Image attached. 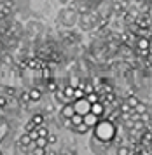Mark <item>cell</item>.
Masks as SVG:
<instances>
[{"label": "cell", "mask_w": 152, "mask_h": 155, "mask_svg": "<svg viewBox=\"0 0 152 155\" xmlns=\"http://www.w3.org/2000/svg\"><path fill=\"white\" fill-rule=\"evenodd\" d=\"M96 136L102 141L114 140V136H116V127L112 126L110 120H105L102 124H96Z\"/></svg>", "instance_id": "1"}, {"label": "cell", "mask_w": 152, "mask_h": 155, "mask_svg": "<svg viewBox=\"0 0 152 155\" xmlns=\"http://www.w3.org/2000/svg\"><path fill=\"white\" fill-rule=\"evenodd\" d=\"M77 18H79V14L70 7L61 9V12H60V23H63L65 26H74L77 23Z\"/></svg>", "instance_id": "2"}, {"label": "cell", "mask_w": 152, "mask_h": 155, "mask_svg": "<svg viewBox=\"0 0 152 155\" xmlns=\"http://www.w3.org/2000/svg\"><path fill=\"white\" fill-rule=\"evenodd\" d=\"M70 9H74L77 14H88L93 7H91V4L88 0H74L70 4Z\"/></svg>", "instance_id": "3"}, {"label": "cell", "mask_w": 152, "mask_h": 155, "mask_svg": "<svg viewBox=\"0 0 152 155\" xmlns=\"http://www.w3.org/2000/svg\"><path fill=\"white\" fill-rule=\"evenodd\" d=\"M74 110H75V113H79V115H86V113H89L91 110V103L88 101L86 98H81V99H75V105H74Z\"/></svg>", "instance_id": "4"}, {"label": "cell", "mask_w": 152, "mask_h": 155, "mask_svg": "<svg viewBox=\"0 0 152 155\" xmlns=\"http://www.w3.org/2000/svg\"><path fill=\"white\" fill-rule=\"evenodd\" d=\"M77 23H79L81 30H84V31H89V30L95 28V25H93V19H91L89 12H88V14H79V18H77Z\"/></svg>", "instance_id": "5"}, {"label": "cell", "mask_w": 152, "mask_h": 155, "mask_svg": "<svg viewBox=\"0 0 152 155\" xmlns=\"http://www.w3.org/2000/svg\"><path fill=\"white\" fill-rule=\"evenodd\" d=\"M98 120H100V117H96V115H93V113H86L84 115V124L88 127H93V126H96L98 124Z\"/></svg>", "instance_id": "6"}, {"label": "cell", "mask_w": 152, "mask_h": 155, "mask_svg": "<svg viewBox=\"0 0 152 155\" xmlns=\"http://www.w3.org/2000/svg\"><path fill=\"white\" fill-rule=\"evenodd\" d=\"M93 115H96V117H102L103 115V112H105V106L100 103V101H96V103H93L91 105V110H89Z\"/></svg>", "instance_id": "7"}, {"label": "cell", "mask_w": 152, "mask_h": 155, "mask_svg": "<svg viewBox=\"0 0 152 155\" xmlns=\"http://www.w3.org/2000/svg\"><path fill=\"white\" fill-rule=\"evenodd\" d=\"M74 113H75L74 105H70V103L63 105V110H61V117H63V119H72V115H74Z\"/></svg>", "instance_id": "8"}, {"label": "cell", "mask_w": 152, "mask_h": 155, "mask_svg": "<svg viewBox=\"0 0 152 155\" xmlns=\"http://www.w3.org/2000/svg\"><path fill=\"white\" fill-rule=\"evenodd\" d=\"M149 38L147 37H140L136 40V51H149Z\"/></svg>", "instance_id": "9"}, {"label": "cell", "mask_w": 152, "mask_h": 155, "mask_svg": "<svg viewBox=\"0 0 152 155\" xmlns=\"http://www.w3.org/2000/svg\"><path fill=\"white\" fill-rule=\"evenodd\" d=\"M126 105L130 106V108H135V106L138 105L140 103V99L136 98V96H135V94H131V96H126V101H124Z\"/></svg>", "instance_id": "10"}, {"label": "cell", "mask_w": 152, "mask_h": 155, "mask_svg": "<svg viewBox=\"0 0 152 155\" xmlns=\"http://www.w3.org/2000/svg\"><path fill=\"white\" fill-rule=\"evenodd\" d=\"M54 98H56V101H60V103H65V105H67V103L70 101V99L67 98L65 94H63V91H60V89H56V91H54Z\"/></svg>", "instance_id": "11"}, {"label": "cell", "mask_w": 152, "mask_h": 155, "mask_svg": "<svg viewBox=\"0 0 152 155\" xmlns=\"http://www.w3.org/2000/svg\"><path fill=\"white\" fill-rule=\"evenodd\" d=\"M35 143V147H39V148H46L47 147V136H39L37 140L33 141Z\"/></svg>", "instance_id": "12"}, {"label": "cell", "mask_w": 152, "mask_h": 155, "mask_svg": "<svg viewBox=\"0 0 152 155\" xmlns=\"http://www.w3.org/2000/svg\"><path fill=\"white\" fill-rule=\"evenodd\" d=\"M30 30H32L30 35H37V33H40L42 26L39 25V23H30V25H28V31H30Z\"/></svg>", "instance_id": "13"}, {"label": "cell", "mask_w": 152, "mask_h": 155, "mask_svg": "<svg viewBox=\"0 0 152 155\" xmlns=\"http://www.w3.org/2000/svg\"><path fill=\"white\" fill-rule=\"evenodd\" d=\"M133 110H135V113H136V115H143V113H147V105L140 101V103H138L136 106H135Z\"/></svg>", "instance_id": "14"}, {"label": "cell", "mask_w": 152, "mask_h": 155, "mask_svg": "<svg viewBox=\"0 0 152 155\" xmlns=\"http://www.w3.org/2000/svg\"><path fill=\"white\" fill-rule=\"evenodd\" d=\"M28 92H30V101H39L42 98V94L39 89H32V91H28Z\"/></svg>", "instance_id": "15"}, {"label": "cell", "mask_w": 152, "mask_h": 155, "mask_svg": "<svg viewBox=\"0 0 152 155\" xmlns=\"http://www.w3.org/2000/svg\"><path fill=\"white\" fill-rule=\"evenodd\" d=\"M117 155H131V148L126 145H119L117 148Z\"/></svg>", "instance_id": "16"}, {"label": "cell", "mask_w": 152, "mask_h": 155, "mask_svg": "<svg viewBox=\"0 0 152 155\" xmlns=\"http://www.w3.org/2000/svg\"><path fill=\"white\" fill-rule=\"evenodd\" d=\"M9 14H11V9L5 7L4 4H0V19H5Z\"/></svg>", "instance_id": "17"}, {"label": "cell", "mask_w": 152, "mask_h": 155, "mask_svg": "<svg viewBox=\"0 0 152 155\" xmlns=\"http://www.w3.org/2000/svg\"><path fill=\"white\" fill-rule=\"evenodd\" d=\"M74 92H75V89H74L72 85H67V87L63 89V94H65L68 99H74Z\"/></svg>", "instance_id": "18"}, {"label": "cell", "mask_w": 152, "mask_h": 155, "mask_svg": "<svg viewBox=\"0 0 152 155\" xmlns=\"http://www.w3.org/2000/svg\"><path fill=\"white\" fill-rule=\"evenodd\" d=\"M70 120H72V124H74V126H79V124H82V122H84V117H82V115H79V113H74Z\"/></svg>", "instance_id": "19"}, {"label": "cell", "mask_w": 152, "mask_h": 155, "mask_svg": "<svg viewBox=\"0 0 152 155\" xmlns=\"http://www.w3.org/2000/svg\"><path fill=\"white\" fill-rule=\"evenodd\" d=\"M82 89H84V94H89V92H95V85H93L91 80H88V82L82 85Z\"/></svg>", "instance_id": "20"}, {"label": "cell", "mask_w": 152, "mask_h": 155, "mask_svg": "<svg viewBox=\"0 0 152 155\" xmlns=\"http://www.w3.org/2000/svg\"><path fill=\"white\" fill-rule=\"evenodd\" d=\"M32 122H33V124H35L37 127L44 126V115H40V113H39V115H35L33 119H32Z\"/></svg>", "instance_id": "21"}, {"label": "cell", "mask_w": 152, "mask_h": 155, "mask_svg": "<svg viewBox=\"0 0 152 155\" xmlns=\"http://www.w3.org/2000/svg\"><path fill=\"white\" fill-rule=\"evenodd\" d=\"M74 131H75V133H82L84 134V133H88V131H89V127L82 122V124H79V126H74Z\"/></svg>", "instance_id": "22"}, {"label": "cell", "mask_w": 152, "mask_h": 155, "mask_svg": "<svg viewBox=\"0 0 152 155\" xmlns=\"http://www.w3.org/2000/svg\"><path fill=\"white\" fill-rule=\"evenodd\" d=\"M19 98H21V103H23V105L26 106L28 103H30V92L23 91V92H21V96H19Z\"/></svg>", "instance_id": "23"}, {"label": "cell", "mask_w": 152, "mask_h": 155, "mask_svg": "<svg viewBox=\"0 0 152 155\" xmlns=\"http://www.w3.org/2000/svg\"><path fill=\"white\" fill-rule=\"evenodd\" d=\"M2 61L7 64V66H14V59L9 54H2Z\"/></svg>", "instance_id": "24"}, {"label": "cell", "mask_w": 152, "mask_h": 155, "mask_svg": "<svg viewBox=\"0 0 152 155\" xmlns=\"http://www.w3.org/2000/svg\"><path fill=\"white\" fill-rule=\"evenodd\" d=\"M86 99L93 105V103H96V101H98V94H96V92H89V94H86Z\"/></svg>", "instance_id": "25"}, {"label": "cell", "mask_w": 152, "mask_h": 155, "mask_svg": "<svg viewBox=\"0 0 152 155\" xmlns=\"http://www.w3.org/2000/svg\"><path fill=\"white\" fill-rule=\"evenodd\" d=\"M42 77L46 78V80H51V78H53V73H51V70H49L47 66L42 68Z\"/></svg>", "instance_id": "26"}, {"label": "cell", "mask_w": 152, "mask_h": 155, "mask_svg": "<svg viewBox=\"0 0 152 155\" xmlns=\"http://www.w3.org/2000/svg\"><path fill=\"white\" fill-rule=\"evenodd\" d=\"M61 124H63V127H67V129H70V131L74 129V124H72V120L70 119H63L61 117Z\"/></svg>", "instance_id": "27"}, {"label": "cell", "mask_w": 152, "mask_h": 155, "mask_svg": "<svg viewBox=\"0 0 152 155\" xmlns=\"http://www.w3.org/2000/svg\"><path fill=\"white\" fill-rule=\"evenodd\" d=\"M79 84H81V82H79V77H77V75L70 77V84H68V85H72V87L75 89V87H79Z\"/></svg>", "instance_id": "28"}, {"label": "cell", "mask_w": 152, "mask_h": 155, "mask_svg": "<svg viewBox=\"0 0 152 155\" xmlns=\"http://www.w3.org/2000/svg\"><path fill=\"white\" fill-rule=\"evenodd\" d=\"M7 131H9V126H7L5 122H4V124L0 126V138H4V136L7 134Z\"/></svg>", "instance_id": "29"}, {"label": "cell", "mask_w": 152, "mask_h": 155, "mask_svg": "<svg viewBox=\"0 0 152 155\" xmlns=\"http://www.w3.org/2000/svg\"><path fill=\"white\" fill-rule=\"evenodd\" d=\"M35 129H37V126H35L32 120H30L26 126H25V131H26V133H32V131H35Z\"/></svg>", "instance_id": "30"}, {"label": "cell", "mask_w": 152, "mask_h": 155, "mask_svg": "<svg viewBox=\"0 0 152 155\" xmlns=\"http://www.w3.org/2000/svg\"><path fill=\"white\" fill-rule=\"evenodd\" d=\"M37 133H39V136H47L49 131H47L44 126H40V127H37Z\"/></svg>", "instance_id": "31"}, {"label": "cell", "mask_w": 152, "mask_h": 155, "mask_svg": "<svg viewBox=\"0 0 152 155\" xmlns=\"http://www.w3.org/2000/svg\"><path fill=\"white\" fill-rule=\"evenodd\" d=\"M47 89H49V91H56V89H58V85H56V82L53 80V78L49 80V84H47Z\"/></svg>", "instance_id": "32"}, {"label": "cell", "mask_w": 152, "mask_h": 155, "mask_svg": "<svg viewBox=\"0 0 152 155\" xmlns=\"http://www.w3.org/2000/svg\"><path fill=\"white\" fill-rule=\"evenodd\" d=\"M88 2H89V4H91V7H93V9H96L98 5H100V4L103 2V0H88Z\"/></svg>", "instance_id": "33"}, {"label": "cell", "mask_w": 152, "mask_h": 155, "mask_svg": "<svg viewBox=\"0 0 152 155\" xmlns=\"http://www.w3.org/2000/svg\"><path fill=\"white\" fill-rule=\"evenodd\" d=\"M56 143V136L54 134H47V145H54Z\"/></svg>", "instance_id": "34"}, {"label": "cell", "mask_w": 152, "mask_h": 155, "mask_svg": "<svg viewBox=\"0 0 152 155\" xmlns=\"http://www.w3.org/2000/svg\"><path fill=\"white\" fill-rule=\"evenodd\" d=\"M28 134H30V138H32V141H35L37 138H39V133H37V129H35V131H32V133H28Z\"/></svg>", "instance_id": "35"}, {"label": "cell", "mask_w": 152, "mask_h": 155, "mask_svg": "<svg viewBox=\"0 0 152 155\" xmlns=\"http://www.w3.org/2000/svg\"><path fill=\"white\" fill-rule=\"evenodd\" d=\"M53 110H54V108H53V105H51V103H47V105H46V112H47V113H51Z\"/></svg>", "instance_id": "36"}, {"label": "cell", "mask_w": 152, "mask_h": 155, "mask_svg": "<svg viewBox=\"0 0 152 155\" xmlns=\"http://www.w3.org/2000/svg\"><path fill=\"white\" fill-rule=\"evenodd\" d=\"M131 2H135V4H138V5H142V4H143L145 0H131Z\"/></svg>", "instance_id": "37"}, {"label": "cell", "mask_w": 152, "mask_h": 155, "mask_svg": "<svg viewBox=\"0 0 152 155\" xmlns=\"http://www.w3.org/2000/svg\"><path fill=\"white\" fill-rule=\"evenodd\" d=\"M49 155H58V153H56V150H51V152H49Z\"/></svg>", "instance_id": "38"}, {"label": "cell", "mask_w": 152, "mask_h": 155, "mask_svg": "<svg viewBox=\"0 0 152 155\" xmlns=\"http://www.w3.org/2000/svg\"><path fill=\"white\" fill-rule=\"evenodd\" d=\"M60 2H61V4H67V2H68V0H60Z\"/></svg>", "instance_id": "39"}, {"label": "cell", "mask_w": 152, "mask_h": 155, "mask_svg": "<svg viewBox=\"0 0 152 155\" xmlns=\"http://www.w3.org/2000/svg\"><path fill=\"white\" fill-rule=\"evenodd\" d=\"M2 2H4V0H0V4H2Z\"/></svg>", "instance_id": "40"}, {"label": "cell", "mask_w": 152, "mask_h": 155, "mask_svg": "<svg viewBox=\"0 0 152 155\" xmlns=\"http://www.w3.org/2000/svg\"><path fill=\"white\" fill-rule=\"evenodd\" d=\"M0 155H2V152H0Z\"/></svg>", "instance_id": "41"}]
</instances>
